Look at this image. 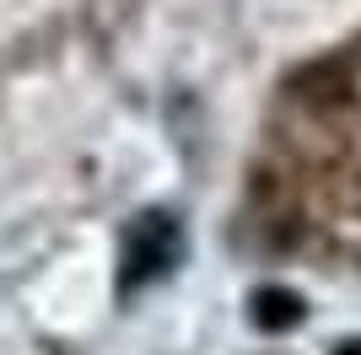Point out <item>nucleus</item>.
Here are the masks:
<instances>
[{
    "instance_id": "7ed1b4c3",
    "label": "nucleus",
    "mask_w": 361,
    "mask_h": 355,
    "mask_svg": "<svg viewBox=\"0 0 361 355\" xmlns=\"http://www.w3.org/2000/svg\"><path fill=\"white\" fill-rule=\"evenodd\" d=\"M340 355H361V350H356V344H345V350H340Z\"/></svg>"
},
{
    "instance_id": "f257e3e1",
    "label": "nucleus",
    "mask_w": 361,
    "mask_h": 355,
    "mask_svg": "<svg viewBox=\"0 0 361 355\" xmlns=\"http://www.w3.org/2000/svg\"><path fill=\"white\" fill-rule=\"evenodd\" d=\"M173 259H178V226L167 221V216H140V221L124 232V275H119V285L135 291L140 280L162 275Z\"/></svg>"
},
{
    "instance_id": "f03ea898",
    "label": "nucleus",
    "mask_w": 361,
    "mask_h": 355,
    "mask_svg": "<svg viewBox=\"0 0 361 355\" xmlns=\"http://www.w3.org/2000/svg\"><path fill=\"white\" fill-rule=\"evenodd\" d=\"M302 318V301L291 291H259L254 296V323L259 328H291Z\"/></svg>"
}]
</instances>
